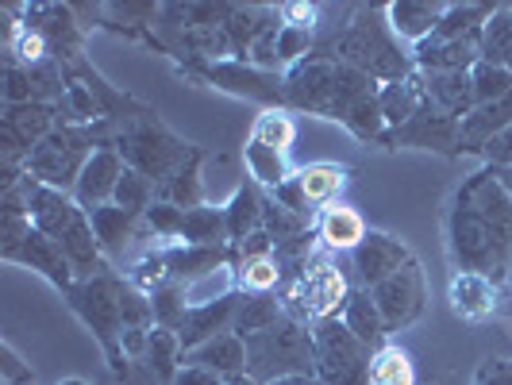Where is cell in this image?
Returning a JSON list of instances; mask_svg holds the SVG:
<instances>
[{
    "mask_svg": "<svg viewBox=\"0 0 512 385\" xmlns=\"http://www.w3.org/2000/svg\"><path fill=\"white\" fill-rule=\"evenodd\" d=\"M8 262H20L27 270L43 274V278H47L54 289H62V293H70L77 285V274H74V266H70V258H66V251L54 243L51 235H43V231H35V228L27 231V239L16 247V255L8 258Z\"/></svg>",
    "mask_w": 512,
    "mask_h": 385,
    "instance_id": "cell-17",
    "label": "cell"
},
{
    "mask_svg": "<svg viewBox=\"0 0 512 385\" xmlns=\"http://www.w3.org/2000/svg\"><path fill=\"white\" fill-rule=\"evenodd\" d=\"M251 139H258L262 147H274V151L289 154L293 151V139H297V124H293V116L285 108H266L255 120Z\"/></svg>",
    "mask_w": 512,
    "mask_h": 385,
    "instance_id": "cell-38",
    "label": "cell"
},
{
    "mask_svg": "<svg viewBox=\"0 0 512 385\" xmlns=\"http://www.w3.org/2000/svg\"><path fill=\"white\" fill-rule=\"evenodd\" d=\"M355 139L362 143H370V139H389V124H385L382 116V101H378V93H370V97H362L351 112H347V120H343Z\"/></svg>",
    "mask_w": 512,
    "mask_h": 385,
    "instance_id": "cell-39",
    "label": "cell"
},
{
    "mask_svg": "<svg viewBox=\"0 0 512 385\" xmlns=\"http://www.w3.org/2000/svg\"><path fill=\"white\" fill-rule=\"evenodd\" d=\"M497 178H501V185L509 189V197H512V170H497Z\"/></svg>",
    "mask_w": 512,
    "mask_h": 385,
    "instance_id": "cell-52",
    "label": "cell"
},
{
    "mask_svg": "<svg viewBox=\"0 0 512 385\" xmlns=\"http://www.w3.org/2000/svg\"><path fill=\"white\" fill-rule=\"evenodd\" d=\"M328 51H332L328 58H335L339 66H351L370 81H378V85H389V81H401V77L412 74V62L393 43L389 24H378L374 16L351 20L328 43Z\"/></svg>",
    "mask_w": 512,
    "mask_h": 385,
    "instance_id": "cell-4",
    "label": "cell"
},
{
    "mask_svg": "<svg viewBox=\"0 0 512 385\" xmlns=\"http://www.w3.org/2000/svg\"><path fill=\"white\" fill-rule=\"evenodd\" d=\"M447 251L455 270H474L501 285L512 270V197L489 166L466 181L447 216Z\"/></svg>",
    "mask_w": 512,
    "mask_h": 385,
    "instance_id": "cell-1",
    "label": "cell"
},
{
    "mask_svg": "<svg viewBox=\"0 0 512 385\" xmlns=\"http://www.w3.org/2000/svg\"><path fill=\"white\" fill-rule=\"evenodd\" d=\"M482 154H486V162L493 170H512V128L493 135L486 147H482Z\"/></svg>",
    "mask_w": 512,
    "mask_h": 385,
    "instance_id": "cell-47",
    "label": "cell"
},
{
    "mask_svg": "<svg viewBox=\"0 0 512 385\" xmlns=\"http://www.w3.org/2000/svg\"><path fill=\"white\" fill-rule=\"evenodd\" d=\"M158 201V189H154V181H147L143 174H135V170H124V178L116 185V197H112V205L131 212V216H147V208Z\"/></svg>",
    "mask_w": 512,
    "mask_h": 385,
    "instance_id": "cell-40",
    "label": "cell"
},
{
    "mask_svg": "<svg viewBox=\"0 0 512 385\" xmlns=\"http://www.w3.org/2000/svg\"><path fill=\"white\" fill-rule=\"evenodd\" d=\"M378 101H382V116H385V124H389V131H401L412 116L424 108L428 97H424L420 74H409V77H401V81L382 85V89H378Z\"/></svg>",
    "mask_w": 512,
    "mask_h": 385,
    "instance_id": "cell-25",
    "label": "cell"
},
{
    "mask_svg": "<svg viewBox=\"0 0 512 385\" xmlns=\"http://www.w3.org/2000/svg\"><path fill=\"white\" fill-rule=\"evenodd\" d=\"M409 262H412L409 247H405L401 239L385 235V231H366V239L351 251V266H355V278H359L362 289L382 285L385 278H393L397 270H405Z\"/></svg>",
    "mask_w": 512,
    "mask_h": 385,
    "instance_id": "cell-13",
    "label": "cell"
},
{
    "mask_svg": "<svg viewBox=\"0 0 512 385\" xmlns=\"http://www.w3.org/2000/svg\"><path fill=\"white\" fill-rule=\"evenodd\" d=\"M316 239L328 247V251H355L362 239H366V224L351 205H328L316 216Z\"/></svg>",
    "mask_w": 512,
    "mask_h": 385,
    "instance_id": "cell-24",
    "label": "cell"
},
{
    "mask_svg": "<svg viewBox=\"0 0 512 385\" xmlns=\"http://www.w3.org/2000/svg\"><path fill=\"white\" fill-rule=\"evenodd\" d=\"M224 385H258L251 374H239V378H224Z\"/></svg>",
    "mask_w": 512,
    "mask_h": 385,
    "instance_id": "cell-51",
    "label": "cell"
},
{
    "mask_svg": "<svg viewBox=\"0 0 512 385\" xmlns=\"http://www.w3.org/2000/svg\"><path fill=\"white\" fill-rule=\"evenodd\" d=\"M143 366L154 374V382L158 385H170L178 378V370L185 366V347H181L178 332H170V328H151V339H147V355H143Z\"/></svg>",
    "mask_w": 512,
    "mask_h": 385,
    "instance_id": "cell-31",
    "label": "cell"
},
{
    "mask_svg": "<svg viewBox=\"0 0 512 385\" xmlns=\"http://www.w3.org/2000/svg\"><path fill=\"white\" fill-rule=\"evenodd\" d=\"M124 289L128 282L116 278L112 270L108 274H97V278H85L77 282L66 297H70V308L81 316V324L97 335V343L108 355V366L124 378L131 362L124 359Z\"/></svg>",
    "mask_w": 512,
    "mask_h": 385,
    "instance_id": "cell-3",
    "label": "cell"
},
{
    "mask_svg": "<svg viewBox=\"0 0 512 385\" xmlns=\"http://www.w3.org/2000/svg\"><path fill=\"white\" fill-rule=\"evenodd\" d=\"M335 74H339V62L328 58V54H312L305 62L289 66V70H285V104L332 120Z\"/></svg>",
    "mask_w": 512,
    "mask_h": 385,
    "instance_id": "cell-11",
    "label": "cell"
},
{
    "mask_svg": "<svg viewBox=\"0 0 512 385\" xmlns=\"http://www.w3.org/2000/svg\"><path fill=\"white\" fill-rule=\"evenodd\" d=\"M181 243L185 247H231V231L224 208H189L181 224Z\"/></svg>",
    "mask_w": 512,
    "mask_h": 385,
    "instance_id": "cell-34",
    "label": "cell"
},
{
    "mask_svg": "<svg viewBox=\"0 0 512 385\" xmlns=\"http://www.w3.org/2000/svg\"><path fill=\"white\" fill-rule=\"evenodd\" d=\"M316 378L320 385H370V347L339 316L312 324Z\"/></svg>",
    "mask_w": 512,
    "mask_h": 385,
    "instance_id": "cell-8",
    "label": "cell"
},
{
    "mask_svg": "<svg viewBox=\"0 0 512 385\" xmlns=\"http://www.w3.org/2000/svg\"><path fill=\"white\" fill-rule=\"evenodd\" d=\"M170 385H224V378L212 374V370H205V366H189V362H185V366L178 370V378H174Z\"/></svg>",
    "mask_w": 512,
    "mask_h": 385,
    "instance_id": "cell-49",
    "label": "cell"
},
{
    "mask_svg": "<svg viewBox=\"0 0 512 385\" xmlns=\"http://www.w3.org/2000/svg\"><path fill=\"white\" fill-rule=\"evenodd\" d=\"M89 158H93V128L62 124V128H54L35 151L27 154L24 174L31 181H39V185L74 193V185Z\"/></svg>",
    "mask_w": 512,
    "mask_h": 385,
    "instance_id": "cell-7",
    "label": "cell"
},
{
    "mask_svg": "<svg viewBox=\"0 0 512 385\" xmlns=\"http://www.w3.org/2000/svg\"><path fill=\"white\" fill-rule=\"evenodd\" d=\"M370 385H416V362L401 343H382L370 355Z\"/></svg>",
    "mask_w": 512,
    "mask_h": 385,
    "instance_id": "cell-35",
    "label": "cell"
},
{
    "mask_svg": "<svg viewBox=\"0 0 512 385\" xmlns=\"http://www.w3.org/2000/svg\"><path fill=\"white\" fill-rule=\"evenodd\" d=\"M351 297V282L347 274L335 266L332 258H308V266L293 278L289 285H282V305L285 316L301 320V324H316V320H332L343 316Z\"/></svg>",
    "mask_w": 512,
    "mask_h": 385,
    "instance_id": "cell-6",
    "label": "cell"
},
{
    "mask_svg": "<svg viewBox=\"0 0 512 385\" xmlns=\"http://www.w3.org/2000/svg\"><path fill=\"white\" fill-rule=\"evenodd\" d=\"M385 143H405V147H424V151H459L462 147V120L439 112L432 101H424V108L412 116L401 131H389Z\"/></svg>",
    "mask_w": 512,
    "mask_h": 385,
    "instance_id": "cell-14",
    "label": "cell"
},
{
    "mask_svg": "<svg viewBox=\"0 0 512 385\" xmlns=\"http://www.w3.org/2000/svg\"><path fill=\"white\" fill-rule=\"evenodd\" d=\"M474 385H512V362L509 359H486Z\"/></svg>",
    "mask_w": 512,
    "mask_h": 385,
    "instance_id": "cell-48",
    "label": "cell"
},
{
    "mask_svg": "<svg viewBox=\"0 0 512 385\" xmlns=\"http://www.w3.org/2000/svg\"><path fill=\"white\" fill-rule=\"evenodd\" d=\"M297 189H301V197H305L312 208H328V205H339V193L347 189V181H351V170L347 166H335V162H308L301 166L297 174Z\"/></svg>",
    "mask_w": 512,
    "mask_h": 385,
    "instance_id": "cell-23",
    "label": "cell"
},
{
    "mask_svg": "<svg viewBox=\"0 0 512 385\" xmlns=\"http://www.w3.org/2000/svg\"><path fill=\"white\" fill-rule=\"evenodd\" d=\"M0 382L4 385H31L35 382L31 362L20 359V351H16L12 343H4V347H0Z\"/></svg>",
    "mask_w": 512,
    "mask_h": 385,
    "instance_id": "cell-45",
    "label": "cell"
},
{
    "mask_svg": "<svg viewBox=\"0 0 512 385\" xmlns=\"http://www.w3.org/2000/svg\"><path fill=\"white\" fill-rule=\"evenodd\" d=\"M112 147L120 151V158H124L128 170L143 174L147 181H154V189L174 178L181 162L197 151V147H185L178 135H170V131L154 120L151 112L131 116L128 124L116 131Z\"/></svg>",
    "mask_w": 512,
    "mask_h": 385,
    "instance_id": "cell-5",
    "label": "cell"
},
{
    "mask_svg": "<svg viewBox=\"0 0 512 385\" xmlns=\"http://www.w3.org/2000/svg\"><path fill=\"white\" fill-rule=\"evenodd\" d=\"M447 301L455 308V316L466 324H486L489 316L497 312L501 301V285L486 278V274H474V270H455L451 282H447Z\"/></svg>",
    "mask_w": 512,
    "mask_h": 385,
    "instance_id": "cell-16",
    "label": "cell"
},
{
    "mask_svg": "<svg viewBox=\"0 0 512 385\" xmlns=\"http://www.w3.org/2000/svg\"><path fill=\"white\" fill-rule=\"evenodd\" d=\"M370 297H374V305L382 312L385 332H405L409 324H416L424 316V305H428V282H424L420 262L412 258L405 270H397L382 285H374Z\"/></svg>",
    "mask_w": 512,
    "mask_h": 385,
    "instance_id": "cell-10",
    "label": "cell"
},
{
    "mask_svg": "<svg viewBox=\"0 0 512 385\" xmlns=\"http://www.w3.org/2000/svg\"><path fill=\"white\" fill-rule=\"evenodd\" d=\"M339 320L359 335L370 351H378L382 343H389L385 320H382V312H378V305H374V297H370V289H351L347 308H343V316H339Z\"/></svg>",
    "mask_w": 512,
    "mask_h": 385,
    "instance_id": "cell-28",
    "label": "cell"
},
{
    "mask_svg": "<svg viewBox=\"0 0 512 385\" xmlns=\"http://www.w3.org/2000/svg\"><path fill=\"white\" fill-rule=\"evenodd\" d=\"M139 220H143V216H131V212H124V208H116V205H104L89 212V224L97 231V243H101L104 258L124 255V247L135 239Z\"/></svg>",
    "mask_w": 512,
    "mask_h": 385,
    "instance_id": "cell-29",
    "label": "cell"
},
{
    "mask_svg": "<svg viewBox=\"0 0 512 385\" xmlns=\"http://www.w3.org/2000/svg\"><path fill=\"white\" fill-rule=\"evenodd\" d=\"M512 51V4H497L482 27V62L505 66Z\"/></svg>",
    "mask_w": 512,
    "mask_h": 385,
    "instance_id": "cell-37",
    "label": "cell"
},
{
    "mask_svg": "<svg viewBox=\"0 0 512 385\" xmlns=\"http://www.w3.org/2000/svg\"><path fill=\"white\" fill-rule=\"evenodd\" d=\"M243 162H247L251 181H255L258 189H270V193H278L285 181L297 174V170H289V154L274 151V147H262L258 139H247Z\"/></svg>",
    "mask_w": 512,
    "mask_h": 385,
    "instance_id": "cell-33",
    "label": "cell"
},
{
    "mask_svg": "<svg viewBox=\"0 0 512 385\" xmlns=\"http://www.w3.org/2000/svg\"><path fill=\"white\" fill-rule=\"evenodd\" d=\"M247 374L258 385H274L285 378H305L316 374V347H312V328L282 316L274 328L247 339Z\"/></svg>",
    "mask_w": 512,
    "mask_h": 385,
    "instance_id": "cell-2",
    "label": "cell"
},
{
    "mask_svg": "<svg viewBox=\"0 0 512 385\" xmlns=\"http://www.w3.org/2000/svg\"><path fill=\"white\" fill-rule=\"evenodd\" d=\"M205 151H193L185 162L178 166V174L166 181V185H158V201H166V205H178V208H201L205 205Z\"/></svg>",
    "mask_w": 512,
    "mask_h": 385,
    "instance_id": "cell-26",
    "label": "cell"
},
{
    "mask_svg": "<svg viewBox=\"0 0 512 385\" xmlns=\"http://www.w3.org/2000/svg\"><path fill=\"white\" fill-rule=\"evenodd\" d=\"M201 74L235 97H251V101L274 104V108L285 104V74H278V70H262L255 62H231L228 58V62L201 66Z\"/></svg>",
    "mask_w": 512,
    "mask_h": 385,
    "instance_id": "cell-12",
    "label": "cell"
},
{
    "mask_svg": "<svg viewBox=\"0 0 512 385\" xmlns=\"http://www.w3.org/2000/svg\"><path fill=\"white\" fill-rule=\"evenodd\" d=\"M147 228L154 231V239H170V247L181 243V224H185V208L178 205H166V201H154L147 208Z\"/></svg>",
    "mask_w": 512,
    "mask_h": 385,
    "instance_id": "cell-42",
    "label": "cell"
},
{
    "mask_svg": "<svg viewBox=\"0 0 512 385\" xmlns=\"http://www.w3.org/2000/svg\"><path fill=\"white\" fill-rule=\"evenodd\" d=\"M278 12H282V24L301 27V31H316V20H320V8H316V4H305V0H289Z\"/></svg>",
    "mask_w": 512,
    "mask_h": 385,
    "instance_id": "cell-46",
    "label": "cell"
},
{
    "mask_svg": "<svg viewBox=\"0 0 512 385\" xmlns=\"http://www.w3.org/2000/svg\"><path fill=\"white\" fill-rule=\"evenodd\" d=\"M285 316L282 293H243L239 297V312H235V328L231 332L251 339V335L274 328Z\"/></svg>",
    "mask_w": 512,
    "mask_h": 385,
    "instance_id": "cell-32",
    "label": "cell"
},
{
    "mask_svg": "<svg viewBox=\"0 0 512 385\" xmlns=\"http://www.w3.org/2000/svg\"><path fill=\"white\" fill-rule=\"evenodd\" d=\"M505 128H512V93L493 104H478L466 120H462V143L470 151H482L493 135H501Z\"/></svg>",
    "mask_w": 512,
    "mask_h": 385,
    "instance_id": "cell-30",
    "label": "cell"
},
{
    "mask_svg": "<svg viewBox=\"0 0 512 385\" xmlns=\"http://www.w3.org/2000/svg\"><path fill=\"white\" fill-rule=\"evenodd\" d=\"M162 251L170 258V278L178 285H193L231 266V247H185V243H178V247H162Z\"/></svg>",
    "mask_w": 512,
    "mask_h": 385,
    "instance_id": "cell-22",
    "label": "cell"
},
{
    "mask_svg": "<svg viewBox=\"0 0 512 385\" xmlns=\"http://www.w3.org/2000/svg\"><path fill=\"white\" fill-rule=\"evenodd\" d=\"M62 385H97V382H81V378H70V382H62Z\"/></svg>",
    "mask_w": 512,
    "mask_h": 385,
    "instance_id": "cell-53",
    "label": "cell"
},
{
    "mask_svg": "<svg viewBox=\"0 0 512 385\" xmlns=\"http://www.w3.org/2000/svg\"><path fill=\"white\" fill-rule=\"evenodd\" d=\"M239 297H243V293H231V297H224V301L193 305L189 312H185V320H181V328H178V339H181V347H185V355L197 351V347L208 343V339H216V335H224L235 328Z\"/></svg>",
    "mask_w": 512,
    "mask_h": 385,
    "instance_id": "cell-19",
    "label": "cell"
},
{
    "mask_svg": "<svg viewBox=\"0 0 512 385\" xmlns=\"http://www.w3.org/2000/svg\"><path fill=\"white\" fill-rule=\"evenodd\" d=\"M231 266H235V282H239V293H274V289H282V282H285L278 255L243 258V262H231Z\"/></svg>",
    "mask_w": 512,
    "mask_h": 385,
    "instance_id": "cell-36",
    "label": "cell"
},
{
    "mask_svg": "<svg viewBox=\"0 0 512 385\" xmlns=\"http://www.w3.org/2000/svg\"><path fill=\"white\" fill-rule=\"evenodd\" d=\"M224 216H228L231 243H243L247 235L262 231V220H266V197H262V189H258L255 181L235 185L231 201L224 205Z\"/></svg>",
    "mask_w": 512,
    "mask_h": 385,
    "instance_id": "cell-27",
    "label": "cell"
},
{
    "mask_svg": "<svg viewBox=\"0 0 512 385\" xmlns=\"http://www.w3.org/2000/svg\"><path fill=\"white\" fill-rule=\"evenodd\" d=\"M124 170H128V166H124V158H120L116 147H97L74 185V201L85 208V212L112 205L116 185H120V178H124Z\"/></svg>",
    "mask_w": 512,
    "mask_h": 385,
    "instance_id": "cell-15",
    "label": "cell"
},
{
    "mask_svg": "<svg viewBox=\"0 0 512 385\" xmlns=\"http://www.w3.org/2000/svg\"><path fill=\"white\" fill-rule=\"evenodd\" d=\"M447 8L451 4H443V0H393L385 8V24H389V31L397 39L420 47V43H428L436 35V27L447 16Z\"/></svg>",
    "mask_w": 512,
    "mask_h": 385,
    "instance_id": "cell-18",
    "label": "cell"
},
{
    "mask_svg": "<svg viewBox=\"0 0 512 385\" xmlns=\"http://www.w3.org/2000/svg\"><path fill=\"white\" fill-rule=\"evenodd\" d=\"M305 58H312V31L282 24V31H278V66H297Z\"/></svg>",
    "mask_w": 512,
    "mask_h": 385,
    "instance_id": "cell-43",
    "label": "cell"
},
{
    "mask_svg": "<svg viewBox=\"0 0 512 385\" xmlns=\"http://www.w3.org/2000/svg\"><path fill=\"white\" fill-rule=\"evenodd\" d=\"M185 362L189 366H205L220 378H239V374H247V339L235 332H224L201 343L197 351H189Z\"/></svg>",
    "mask_w": 512,
    "mask_h": 385,
    "instance_id": "cell-21",
    "label": "cell"
},
{
    "mask_svg": "<svg viewBox=\"0 0 512 385\" xmlns=\"http://www.w3.org/2000/svg\"><path fill=\"white\" fill-rule=\"evenodd\" d=\"M54 120H58V104H47V101L8 104L4 116H0V162L24 166L27 154L35 151L54 131Z\"/></svg>",
    "mask_w": 512,
    "mask_h": 385,
    "instance_id": "cell-9",
    "label": "cell"
},
{
    "mask_svg": "<svg viewBox=\"0 0 512 385\" xmlns=\"http://www.w3.org/2000/svg\"><path fill=\"white\" fill-rule=\"evenodd\" d=\"M4 101H8V104L35 101L31 70H27V66H20V62H12V58H8V66H4Z\"/></svg>",
    "mask_w": 512,
    "mask_h": 385,
    "instance_id": "cell-44",
    "label": "cell"
},
{
    "mask_svg": "<svg viewBox=\"0 0 512 385\" xmlns=\"http://www.w3.org/2000/svg\"><path fill=\"white\" fill-rule=\"evenodd\" d=\"M420 81H424V97L436 104L439 112L455 116V120H466L478 108L470 70H462V74H420Z\"/></svg>",
    "mask_w": 512,
    "mask_h": 385,
    "instance_id": "cell-20",
    "label": "cell"
},
{
    "mask_svg": "<svg viewBox=\"0 0 512 385\" xmlns=\"http://www.w3.org/2000/svg\"><path fill=\"white\" fill-rule=\"evenodd\" d=\"M274 385H320L316 374H305V378H285V382H274Z\"/></svg>",
    "mask_w": 512,
    "mask_h": 385,
    "instance_id": "cell-50",
    "label": "cell"
},
{
    "mask_svg": "<svg viewBox=\"0 0 512 385\" xmlns=\"http://www.w3.org/2000/svg\"><path fill=\"white\" fill-rule=\"evenodd\" d=\"M470 77H474V97H478V104H493L512 93V74L505 66L478 62V66L470 70Z\"/></svg>",
    "mask_w": 512,
    "mask_h": 385,
    "instance_id": "cell-41",
    "label": "cell"
}]
</instances>
